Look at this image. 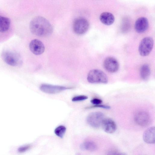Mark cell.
Instances as JSON below:
<instances>
[{
  "mask_svg": "<svg viewBox=\"0 0 155 155\" xmlns=\"http://www.w3.org/2000/svg\"><path fill=\"white\" fill-rule=\"evenodd\" d=\"M89 26V22L86 19L83 18H78L74 21L73 29L76 34L81 35L87 31Z\"/></svg>",
  "mask_w": 155,
  "mask_h": 155,
  "instance_id": "obj_4",
  "label": "cell"
},
{
  "mask_svg": "<svg viewBox=\"0 0 155 155\" xmlns=\"http://www.w3.org/2000/svg\"><path fill=\"white\" fill-rule=\"evenodd\" d=\"M100 19L104 24L110 25L113 23L115 18L114 15L111 13L104 12L101 13L100 16Z\"/></svg>",
  "mask_w": 155,
  "mask_h": 155,
  "instance_id": "obj_14",
  "label": "cell"
},
{
  "mask_svg": "<svg viewBox=\"0 0 155 155\" xmlns=\"http://www.w3.org/2000/svg\"><path fill=\"white\" fill-rule=\"evenodd\" d=\"M87 79L88 81L91 83L106 84L108 82V78L106 74L103 71L97 69L89 71Z\"/></svg>",
  "mask_w": 155,
  "mask_h": 155,
  "instance_id": "obj_2",
  "label": "cell"
},
{
  "mask_svg": "<svg viewBox=\"0 0 155 155\" xmlns=\"http://www.w3.org/2000/svg\"><path fill=\"white\" fill-rule=\"evenodd\" d=\"M153 43V39L150 37H146L143 38L139 45L140 54L143 56L148 55L152 50Z\"/></svg>",
  "mask_w": 155,
  "mask_h": 155,
  "instance_id": "obj_6",
  "label": "cell"
},
{
  "mask_svg": "<svg viewBox=\"0 0 155 155\" xmlns=\"http://www.w3.org/2000/svg\"><path fill=\"white\" fill-rule=\"evenodd\" d=\"M150 74V68L148 64H145L141 67L140 70V75L143 80H147L149 77Z\"/></svg>",
  "mask_w": 155,
  "mask_h": 155,
  "instance_id": "obj_17",
  "label": "cell"
},
{
  "mask_svg": "<svg viewBox=\"0 0 155 155\" xmlns=\"http://www.w3.org/2000/svg\"><path fill=\"white\" fill-rule=\"evenodd\" d=\"M101 126L103 130L108 134L114 133L117 129V125L115 122L109 118L104 119Z\"/></svg>",
  "mask_w": 155,
  "mask_h": 155,
  "instance_id": "obj_11",
  "label": "cell"
},
{
  "mask_svg": "<svg viewBox=\"0 0 155 155\" xmlns=\"http://www.w3.org/2000/svg\"><path fill=\"white\" fill-rule=\"evenodd\" d=\"M144 141L148 144H154L155 141V128L152 127L148 128L144 133L143 136Z\"/></svg>",
  "mask_w": 155,
  "mask_h": 155,
  "instance_id": "obj_13",
  "label": "cell"
},
{
  "mask_svg": "<svg viewBox=\"0 0 155 155\" xmlns=\"http://www.w3.org/2000/svg\"><path fill=\"white\" fill-rule=\"evenodd\" d=\"M135 29L139 33H142L146 31L149 27V22L147 19L144 17L138 18L135 24Z\"/></svg>",
  "mask_w": 155,
  "mask_h": 155,
  "instance_id": "obj_12",
  "label": "cell"
},
{
  "mask_svg": "<svg viewBox=\"0 0 155 155\" xmlns=\"http://www.w3.org/2000/svg\"><path fill=\"white\" fill-rule=\"evenodd\" d=\"M81 149L83 150L93 151L96 150L97 148L96 144L91 141H85L80 145Z\"/></svg>",
  "mask_w": 155,
  "mask_h": 155,
  "instance_id": "obj_15",
  "label": "cell"
},
{
  "mask_svg": "<svg viewBox=\"0 0 155 155\" xmlns=\"http://www.w3.org/2000/svg\"><path fill=\"white\" fill-rule=\"evenodd\" d=\"M87 98L88 97L87 96L80 95L73 97L72 99V101L73 102L87 100Z\"/></svg>",
  "mask_w": 155,
  "mask_h": 155,
  "instance_id": "obj_19",
  "label": "cell"
},
{
  "mask_svg": "<svg viewBox=\"0 0 155 155\" xmlns=\"http://www.w3.org/2000/svg\"><path fill=\"white\" fill-rule=\"evenodd\" d=\"M91 108H93V107H98V108H103L104 109H109L110 108V107L105 105H102L101 104H98L94 105L93 106H91L90 107Z\"/></svg>",
  "mask_w": 155,
  "mask_h": 155,
  "instance_id": "obj_21",
  "label": "cell"
},
{
  "mask_svg": "<svg viewBox=\"0 0 155 155\" xmlns=\"http://www.w3.org/2000/svg\"><path fill=\"white\" fill-rule=\"evenodd\" d=\"M29 28L32 34L41 37L49 36L53 31L52 26L49 21L41 16L35 17L31 20Z\"/></svg>",
  "mask_w": 155,
  "mask_h": 155,
  "instance_id": "obj_1",
  "label": "cell"
},
{
  "mask_svg": "<svg viewBox=\"0 0 155 155\" xmlns=\"http://www.w3.org/2000/svg\"><path fill=\"white\" fill-rule=\"evenodd\" d=\"M2 58L7 64L12 66L19 65L22 62L19 54L11 51H6L3 52Z\"/></svg>",
  "mask_w": 155,
  "mask_h": 155,
  "instance_id": "obj_3",
  "label": "cell"
},
{
  "mask_svg": "<svg viewBox=\"0 0 155 155\" xmlns=\"http://www.w3.org/2000/svg\"><path fill=\"white\" fill-rule=\"evenodd\" d=\"M134 120L136 123L139 125L145 127L150 124L151 118L148 112L145 111L141 110L135 114Z\"/></svg>",
  "mask_w": 155,
  "mask_h": 155,
  "instance_id": "obj_7",
  "label": "cell"
},
{
  "mask_svg": "<svg viewBox=\"0 0 155 155\" xmlns=\"http://www.w3.org/2000/svg\"><path fill=\"white\" fill-rule=\"evenodd\" d=\"M91 102L92 104L96 105L101 104L102 102V101L100 99L94 98L92 99L91 101Z\"/></svg>",
  "mask_w": 155,
  "mask_h": 155,
  "instance_id": "obj_20",
  "label": "cell"
},
{
  "mask_svg": "<svg viewBox=\"0 0 155 155\" xmlns=\"http://www.w3.org/2000/svg\"><path fill=\"white\" fill-rule=\"evenodd\" d=\"M66 130V128L64 126L61 125L55 128L54 133L57 136L61 138L64 137Z\"/></svg>",
  "mask_w": 155,
  "mask_h": 155,
  "instance_id": "obj_18",
  "label": "cell"
},
{
  "mask_svg": "<svg viewBox=\"0 0 155 155\" xmlns=\"http://www.w3.org/2000/svg\"><path fill=\"white\" fill-rule=\"evenodd\" d=\"M71 88L63 86L55 85L46 84H41L40 87V89L42 91L49 94L58 93Z\"/></svg>",
  "mask_w": 155,
  "mask_h": 155,
  "instance_id": "obj_8",
  "label": "cell"
},
{
  "mask_svg": "<svg viewBox=\"0 0 155 155\" xmlns=\"http://www.w3.org/2000/svg\"><path fill=\"white\" fill-rule=\"evenodd\" d=\"M10 21L9 18L0 15V32H4L9 28Z\"/></svg>",
  "mask_w": 155,
  "mask_h": 155,
  "instance_id": "obj_16",
  "label": "cell"
},
{
  "mask_svg": "<svg viewBox=\"0 0 155 155\" xmlns=\"http://www.w3.org/2000/svg\"><path fill=\"white\" fill-rule=\"evenodd\" d=\"M103 66L105 69L109 72L114 73L119 69V64L118 61L114 58L108 57L103 62Z\"/></svg>",
  "mask_w": 155,
  "mask_h": 155,
  "instance_id": "obj_9",
  "label": "cell"
},
{
  "mask_svg": "<svg viewBox=\"0 0 155 155\" xmlns=\"http://www.w3.org/2000/svg\"><path fill=\"white\" fill-rule=\"evenodd\" d=\"M31 51L36 55H40L44 51L45 48L42 42L40 41L35 39L32 40L29 45Z\"/></svg>",
  "mask_w": 155,
  "mask_h": 155,
  "instance_id": "obj_10",
  "label": "cell"
},
{
  "mask_svg": "<svg viewBox=\"0 0 155 155\" xmlns=\"http://www.w3.org/2000/svg\"><path fill=\"white\" fill-rule=\"evenodd\" d=\"M104 115L101 112H94L90 113L87 116V121L93 128H98L101 126L104 119Z\"/></svg>",
  "mask_w": 155,
  "mask_h": 155,
  "instance_id": "obj_5",
  "label": "cell"
}]
</instances>
